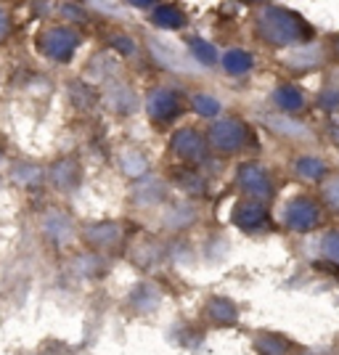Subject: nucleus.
<instances>
[{
	"label": "nucleus",
	"instance_id": "1",
	"mask_svg": "<svg viewBox=\"0 0 339 355\" xmlns=\"http://www.w3.org/2000/svg\"><path fill=\"white\" fill-rule=\"evenodd\" d=\"M257 30L266 37L268 43L276 45H289L297 43L299 37H308L310 27L292 11L284 8H266L260 19H257Z\"/></svg>",
	"mask_w": 339,
	"mask_h": 355
},
{
	"label": "nucleus",
	"instance_id": "2",
	"mask_svg": "<svg viewBox=\"0 0 339 355\" xmlns=\"http://www.w3.org/2000/svg\"><path fill=\"white\" fill-rule=\"evenodd\" d=\"M247 141V128L238 119H218L212 125V144L223 151H236Z\"/></svg>",
	"mask_w": 339,
	"mask_h": 355
},
{
	"label": "nucleus",
	"instance_id": "3",
	"mask_svg": "<svg viewBox=\"0 0 339 355\" xmlns=\"http://www.w3.org/2000/svg\"><path fill=\"white\" fill-rule=\"evenodd\" d=\"M315 220H318V209L308 199H297L286 209V225L295 228V231H310L315 225Z\"/></svg>",
	"mask_w": 339,
	"mask_h": 355
},
{
	"label": "nucleus",
	"instance_id": "4",
	"mask_svg": "<svg viewBox=\"0 0 339 355\" xmlns=\"http://www.w3.org/2000/svg\"><path fill=\"white\" fill-rule=\"evenodd\" d=\"M173 148L186 162H196V159L205 157V141L199 138L196 130H177L175 138H173Z\"/></svg>",
	"mask_w": 339,
	"mask_h": 355
},
{
	"label": "nucleus",
	"instance_id": "5",
	"mask_svg": "<svg viewBox=\"0 0 339 355\" xmlns=\"http://www.w3.org/2000/svg\"><path fill=\"white\" fill-rule=\"evenodd\" d=\"M238 183L250 193H254L257 199H263V196L270 193V180H268V175L257 164H244V167L238 170Z\"/></svg>",
	"mask_w": 339,
	"mask_h": 355
},
{
	"label": "nucleus",
	"instance_id": "6",
	"mask_svg": "<svg viewBox=\"0 0 339 355\" xmlns=\"http://www.w3.org/2000/svg\"><path fill=\"white\" fill-rule=\"evenodd\" d=\"M177 112V98L170 90H154L148 96V114L154 119H170Z\"/></svg>",
	"mask_w": 339,
	"mask_h": 355
},
{
	"label": "nucleus",
	"instance_id": "7",
	"mask_svg": "<svg viewBox=\"0 0 339 355\" xmlns=\"http://www.w3.org/2000/svg\"><path fill=\"white\" fill-rule=\"evenodd\" d=\"M234 220L241 225V228H260V225H266L268 223V212L263 205H257V202H244V205H238V209L234 212Z\"/></svg>",
	"mask_w": 339,
	"mask_h": 355
},
{
	"label": "nucleus",
	"instance_id": "8",
	"mask_svg": "<svg viewBox=\"0 0 339 355\" xmlns=\"http://www.w3.org/2000/svg\"><path fill=\"white\" fill-rule=\"evenodd\" d=\"M273 98H276V106H281L284 112H297V109L305 106V98H302V93H299L295 85H281V88L273 93Z\"/></svg>",
	"mask_w": 339,
	"mask_h": 355
},
{
	"label": "nucleus",
	"instance_id": "9",
	"mask_svg": "<svg viewBox=\"0 0 339 355\" xmlns=\"http://www.w3.org/2000/svg\"><path fill=\"white\" fill-rule=\"evenodd\" d=\"M151 19H154V24H159V27H164V30H180V27L186 24V16L180 14L177 8H170V6L157 8Z\"/></svg>",
	"mask_w": 339,
	"mask_h": 355
},
{
	"label": "nucleus",
	"instance_id": "10",
	"mask_svg": "<svg viewBox=\"0 0 339 355\" xmlns=\"http://www.w3.org/2000/svg\"><path fill=\"white\" fill-rule=\"evenodd\" d=\"M223 64H225V69L231 74H244L252 69V56L247 51H228L223 56Z\"/></svg>",
	"mask_w": 339,
	"mask_h": 355
},
{
	"label": "nucleus",
	"instance_id": "11",
	"mask_svg": "<svg viewBox=\"0 0 339 355\" xmlns=\"http://www.w3.org/2000/svg\"><path fill=\"white\" fill-rule=\"evenodd\" d=\"M189 48H191V56L199 61V64H215V61H218L215 45L202 40V37H191V40H189Z\"/></svg>",
	"mask_w": 339,
	"mask_h": 355
},
{
	"label": "nucleus",
	"instance_id": "12",
	"mask_svg": "<svg viewBox=\"0 0 339 355\" xmlns=\"http://www.w3.org/2000/svg\"><path fill=\"white\" fill-rule=\"evenodd\" d=\"M151 48H154L157 59L162 61L164 67H170V69H189V64L183 61V56H177L175 48H164V45L157 43V40H151Z\"/></svg>",
	"mask_w": 339,
	"mask_h": 355
},
{
	"label": "nucleus",
	"instance_id": "13",
	"mask_svg": "<svg viewBox=\"0 0 339 355\" xmlns=\"http://www.w3.org/2000/svg\"><path fill=\"white\" fill-rule=\"evenodd\" d=\"M209 315H212L218 324H234V321H236V308H234V302H228V300H212V302H209Z\"/></svg>",
	"mask_w": 339,
	"mask_h": 355
},
{
	"label": "nucleus",
	"instance_id": "14",
	"mask_svg": "<svg viewBox=\"0 0 339 355\" xmlns=\"http://www.w3.org/2000/svg\"><path fill=\"white\" fill-rule=\"evenodd\" d=\"M297 173L302 178H310V180H318L326 173V164L321 159H315V157H305V159L297 162Z\"/></svg>",
	"mask_w": 339,
	"mask_h": 355
},
{
	"label": "nucleus",
	"instance_id": "15",
	"mask_svg": "<svg viewBox=\"0 0 339 355\" xmlns=\"http://www.w3.org/2000/svg\"><path fill=\"white\" fill-rule=\"evenodd\" d=\"M193 109H196L202 117H215V114L220 112V104H218V98H212V96H207V93H199V96H193Z\"/></svg>",
	"mask_w": 339,
	"mask_h": 355
},
{
	"label": "nucleus",
	"instance_id": "16",
	"mask_svg": "<svg viewBox=\"0 0 339 355\" xmlns=\"http://www.w3.org/2000/svg\"><path fill=\"white\" fill-rule=\"evenodd\" d=\"M295 59H289L292 67H310V64H315V61H321V51L315 48V45H310V48H299L292 53Z\"/></svg>",
	"mask_w": 339,
	"mask_h": 355
},
{
	"label": "nucleus",
	"instance_id": "17",
	"mask_svg": "<svg viewBox=\"0 0 339 355\" xmlns=\"http://www.w3.org/2000/svg\"><path fill=\"white\" fill-rule=\"evenodd\" d=\"M270 122V128L273 130H279V133H289V135H299V138H310V130L308 128H302V125H297V122H289V119H268Z\"/></svg>",
	"mask_w": 339,
	"mask_h": 355
},
{
	"label": "nucleus",
	"instance_id": "18",
	"mask_svg": "<svg viewBox=\"0 0 339 355\" xmlns=\"http://www.w3.org/2000/svg\"><path fill=\"white\" fill-rule=\"evenodd\" d=\"M53 35H56V37H53V48H51V51H53L59 59H67V53L72 51L77 40H74L69 32H53Z\"/></svg>",
	"mask_w": 339,
	"mask_h": 355
},
{
	"label": "nucleus",
	"instance_id": "19",
	"mask_svg": "<svg viewBox=\"0 0 339 355\" xmlns=\"http://www.w3.org/2000/svg\"><path fill=\"white\" fill-rule=\"evenodd\" d=\"M257 347H260L266 355H284L286 353V345H284L281 340H276V337H270V334L260 337V340H257Z\"/></svg>",
	"mask_w": 339,
	"mask_h": 355
},
{
	"label": "nucleus",
	"instance_id": "20",
	"mask_svg": "<svg viewBox=\"0 0 339 355\" xmlns=\"http://www.w3.org/2000/svg\"><path fill=\"white\" fill-rule=\"evenodd\" d=\"M324 252H326V257H331L334 263H339V234L337 231H334V234H326Z\"/></svg>",
	"mask_w": 339,
	"mask_h": 355
},
{
	"label": "nucleus",
	"instance_id": "21",
	"mask_svg": "<svg viewBox=\"0 0 339 355\" xmlns=\"http://www.w3.org/2000/svg\"><path fill=\"white\" fill-rule=\"evenodd\" d=\"M125 170H128L130 175H138V173H144V170H146V164H144V157H138V154H130V157H125Z\"/></svg>",
	"mask_w": 339,
	"mask_h": 355
},
{
	"label": "nucleus",
	"instance_id": "22",
	"mask_svg": "<svg viewBox=\"0 0 339 355\" xmlns=\"http://www.w3.org/2000/svg\"><path fill=\"white\" fill-rule=\"evenodd\" d=\"M177 178H180V189H186V191H193V193L202 191V180H199L196 175H183V173H180Z\"/></svg>",
	"mask_w": 339,
	"mask_h": 355
},
{
	"label": "nucleus",
	"instance_id": "23",
	"mask_svg": "<svg viewBox=\"0 0 339 355\" xmlns=\"http://www.w3.org/2000/svg\"><path fill=\"white\" fill-rule=\"evenodd\" d=\"M324 196L331 207H339V180H334V183H329V186H326Z\"/></svg>",
	"mask_w": 339,
	"mask_h": 355
},
{
	"label": "nucleus",
	"instance_id": "24",
	"mask_svg": "<svg viewBox=\"0 0 339 355\" xmlns=\"http://www.w3.org/2000/svg\"><path fill=\"white\" fill-rule=\"evenodd\" d=\"M331 135L337 138V144H339V128H334V130H331Z\"/></svg>",
	"mask_w": 339,
	"mask_h": 355
},
{
	"label": "nucleus",
	"instance_id": "25",
	"mask_svg": "<svg viewBox=\"0 0 339 355\" xmlns=\"http://www.w3.org/2000/svg\"><path fill=\"white\" fill-rule=\"evenodd\" d=\"M337 51H339V43H337Z\"/></svg>",
	"mask_w": 339,
	"mask_h": 355
}]
</instances>
